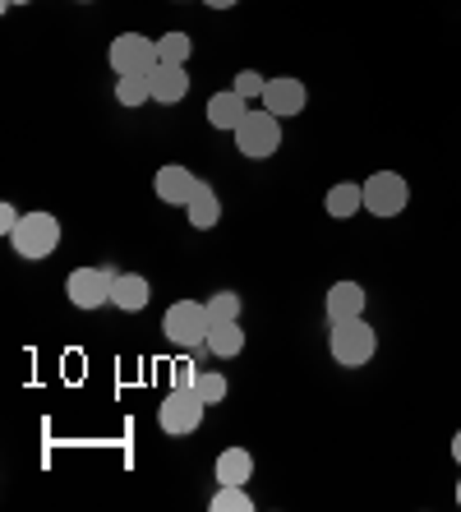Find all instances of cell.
<instances>
[{"label": "cell", "mask_w": 461, "mask_h": 512, "mask_svg": "<svg viewBox=\"0 0 461 512\" xmlns=\"http://www.w3.org/2000/svg\"><path fill=\"white\" fill-rule=\"evenodd\" d=\"M328 351L342 370H360V365H369L374 351H379V333L365 323V314H360V319H346V323H332Z\"/></svg>", "instance_id": "obj_2"}, {"label": "cell", "mask_w": 461, "mask_h": 512, "mask_svg": "<svg viewBox=\"0 0 461 512\" xmlns=\"http://www.w3.org/2000/svg\"><path fill=\"white\" fill-rule=\"evenodd\" d=\"M245 116H249V102L236 93V88H226V93L208 97V125H213V130H231V134H236V125Z\"/></svg>", "instance_id": "obj_13"}, {"label": "cell", "mask_w": 461, "mask_h": 512, "mask_svg": "<svg viewBox=\"0 0 461 512\" xmlns=\"http://www.w3.org/2000/svg\"><path fill=\"white\" fill-rule=\"evenodd\" d=\"M323 208H328V217H355V213H365V185L360 180H337L328 190V199H323Z\"/></svg>", "instance_id": "obj_16"}, {"label": "cell", "mask_w": 461, "mask_h": 512, "mask_svg": "<svg viewBox=\"0 0 461 512\" xmlns=\"http://www.w3.org/2000/svg\"><path fill=\"white\" fill-rule=\"evenodd\" d=\"M365 286L360 282H332V291L323 296V314L328 323H346V319H360L365 314Z\"/></svg>", "instance_id": "obj_11"}, {"label": "cell", "mask_w": 461, "mask_h": 512, "mask_svg": "<svg viewBox=\"0 0 461 512\" xmlns=\"http://www.w3.org/2000/svg\"><path fill=\"white\" fill-rule=\"evenodd\" d=\"M157 56H162V65H185L194 56L190 33H162L157 37Z\"/></svg>", "instance_id": "obj_21"}, {"label": "cell", "mask_w": 461, "mask_h": 512, "mask_svg": "<svg viewBox=\"0 0 461 512\" xmlns=\"http://www.w3.org/2000/svg\"><path fill=\"white\" fill-rule=\"evenodd\" d=\"M263 111H272L277 120H291L305 111L309 102V88L300 84V79H291V74H282V79H268V88H263Z\"/></svg>", "instance_id": "obj_9"}, {"label": "cell", "mask_w": 461, "mask_h": 512, "mask_svg": "<svg viewBox=\"0 0 461 512\" xmlns=\"http://www.w3.org/2000/svg\"><path fill=\"white\" fill-rule=\"evenodd\" d=\"M107 60H111V70L116 74H153L157 65H162V56H157V37H143V33H120L116 42H111Z\"/></svg>", "instance_id": "obj_7"}, {"label": "cell", "mask_w": 461, "mask_h": 512, "mask_svg": "<svg viewBox=\"0 0 461 512\" xmlns=\"http://www.w3.org/2000/svg\"><path fill=\"white\" fill-rule=\"evenodd\" d=\"M208 351L222 356V360H236L240 351H245V328H240V319L213 323V333H208Z\"/></svg>", "instance_id": "obj_18"}, {"label": "cell", "mask_w": 461, "mask_h": 512, "mask_svg": "<svg viewBox=\"0 0 461 512\" xmlns=\"http://www.w3.org/2000/svg\"><path fill=\"white\" fill-rule=\"evenodd\" d=\"M194 379H199V370H194V360H180L176 370H171V388H194Z\"/></svg>", "instance_id": "obj_25"}, {"label": "cell", "mask_w": 461, "mask_h": 512, "mask_svg": "<svg viewBox=\"0 0 461 512\" xmlns=\"http://www.w3.org/2000/svg\"><path fill=\"white\" fill-rule=\"evenodd\" d=\"M185 217H190V227L194 231H213L217 222H222V199H217V190L203 180L199 194H194L190 203H185Z\"/></svg>", "instance_id": "obj_17"}, {"label": "cell", "mask_w": 461, "mask_h": 512, "mask_svg": "<svg viewBox=\"0 0 461 512\" xmlns=\"http://www.w3.org/2000/svg\"><path fill=\"white\" fill-rule=\"evenodd\" d=\"M148 79H153V102H162V107H176V102L190 97V74H185V65H157Z\"/></svg>", "instance_id": "obj_12"}, {"label": "cell", "mask_w": 461, "mask_h": 512, "mask_svg": "<svg viewBox=\"0 0 461 512\" xmlns=\"http://www.w3.org/2000/svg\"><path fill=\"white\" fill-rule=\"evenodd\" d=\"M231 88H236V93L245 97V102H254V97H263V88H268V79H263L259 70H240V74H236V84H231Z\"/></svg>", "instance_id": "obj_24"}, {"label": "cell", "mask_w": 461, "mask_h": 512, "mask_svg": "<svg viewBox=\"0 0 461 512\" xmlns=\"http://www.w3.org/2000/svg\"><path fill=\"white\" fill-rule=\"evenodd\" d=\"M203 5H208V10H231L236 0H203Z\"/></svg>", "instance_id": "obj_27"}, {"label": "cell", "mask_w": 461, "mask_h": 512, "mask_svg": "<svg viewBox=\"0 0 461 512\" xmlns=\"http://www.w3.org/2000/svg\"><path fill=\"white\" fill-rule=\"evenodd\" d=\"M208 314H213V323L240 319V296L236 291H217V296H208Z\"/></svg>", "instance_id": "obj_23"}, {"label": "cell", "mask_w": 461, "mask_h": 512, "mask_svg": "<svg viewBox=\"0 0 461 512\" xmlns=\"http://www.w3.org/2000/svg\"><path fill=\"white\" fill-rule=\"evenodd\" d=\"M236 148L249 157V162H263L282 148V120L272 111H249L245 120L236 125Z\"/></svg>", "instance_id": "obj_4"}, {"label": "cell", "mask_w": 461, "mask_h": 512, "mask_svg": "<svg viewBox=\"0 0 461 512\" xmlns=\"http://www.w3.org/2000/svg\"><path fill=\"white\" fill-rule=\"evenodd\" d=\"M111 286H116V268H74L65 296L74 310H102L111 305Z\"/></svg>", "instance_id": "obj_8"}, {"label": "cell", "mask_w": 461, "mask_h": 512, "mask_svg": "<svg viewBox=\"0 0 461 512\" xmlns=\"http://www.w3.org/2000/svg\"><path fill=\"white\" fill-rule=\"evenodd\" d=\"M19 208H14V203H0V231H5V236H14V227H19Z\"/></svg>", "instance_id": "obj_26"}, {"label": "cell", "mask_w": 461, "mask_h": 512, "mask_svg": "<svg viewBox=\"0 0 461 512\" xmlns=\"http://www.w3.org/2000/svg\"><path fill=\"white\" fill-rule=\"evenodd\" d=\"M194 393H199L208 406H217V402H226L231 383H226V374H217V370H199V379H194Z\"/></svg>", "instance_id": "obj_22"}, {"label": "cell", "mask_w": 461, "mask_h": 512, "mask_svg": "<svg viewBox=\"0 0 461 512\" xmlns=\"http://www.w3.org/2000/svg\"><path fill=\"white\" fill-rule=\"evenodd\" d=\"M162 333H166V342L180 346V351H199V346H208V333H213L208 300H176V305L162 314Z\"/></svg>", "instance_id": "obj_1"}, {"label": "cell", "mask_w": 461, "mask_h": 512, "mask_svg": "<svg viewBox=\"0 0 461 512\" xmlns=\"http://www.w3.org/2000/svg\"><path fill=\"white\" fill-rule=\"evenodd\" d=\"M213 512H254V499H249V485H217L213 499H208Z\"/></svg>", "instance_id": "obj_20"}, {"label": "cell", "mask_w": 461, "mask_h": 512, "mask_svg": "<svg viewBox=\"0 0 461 512\" xmlns=\"http://www.w3.org/2000/svg\"><path fill=\"white\" fill-rule=\"evenodd\" d=\"M148 300H153V286H148V277H139V273H116V286H111V305H116V310L139 314Z\"/></svg>", "instance_id": "obj_14"}, {"label": "cell", "mask_w": 461, "mask_h": 512, "mask_svg": "<svg viewBox=\"0 0 461 512\" xmlns=\"http://www.w3.org/2000/svg\"><path fill=\"white\" fill-rule=\"evenodd\" d=\"M116 102L139 111L143 102H153V79L148 74H116Z\"/></svg>", "instance_id": "obj_19"}, {"label": "cell", "mask_w": 461, "mask_h": 512, "mask_svg": "<svg viewBox=\"0 0 461 512\" xmlns=\"http://www.w3.org/2000/svg\"><path fill=\"white\" fill-rule=\"evenodd\" d=\"M10 245H14V254L28 263L51 259V254L60 250V222L51 213H42V208H37V213H24L19 227H14V236H10Z\"/></svg>", "instance_id": "obj_3"}, {"label": "cell", "mask_w": 461, "mask_h": 512, "mask_svg": "<svg viewBox=\"0 0 461 512\" xmlns=\"http://www.w3.org/2000/svg\"><path fill=\"white\" fill-rule=\"evenodd\" d=\"M199 185L203 180L194 176L190 167H180V162H166L162 171L153 176V190H157V199L162 203H171V208H185V203L199 194Z\"/></svg>", "instance_id": "obj_10"}, {"label": "cell", "mask_w": 461, "mask_h": 512, "mask_svg": "<svg viewBox=\"0 0 461 512\" xmlns=\"http://www.w3.org/2000/svg\"><path fill=\"white\" fill-rule=\"evenodd\" d=\"M406 203H411L406 176H397V171H374V176L365 180V213L369 217H397V213H406Z\"/></svg>", "instance_id": "obj_6"}, {"label": "cell", "mask_w": 461, "mask_h": 512, "mask_svg": "<svg viewBox=\"0 0 461 512\" xmlns=\"http://www.w3.org/2000/svg\"><path fill=\"white\" fill-rule=\"evenodd\" d=\"M0 5H5V10H14V5H33V0H0Z\"/></svg>", "instance_id": "obj_29"}, {"label": "cell", "mask_w": 461, "mask_h": 512, "mask_svg": "<svg viewBox=\"0 0 461 512\" xmlns=\"http://www.w3.org/2000/svg\"><path fill=\"white\" fill-rule=\"evenodd\" d=\"M213 471H217V485H249L254 480V453L249 448H222Z\"/></svg>", "instance_id": "obj_15"}, {"label": "cell", "mask_w": 461, "mask_h": 512, "mask_svg": "<svg viewBox=\"0 0 461 512\" xmlns=\"http://www.w3.org/2000/svg\"><path fill=\"white\" fill-rule=\"evenodd\" d=\"M203 411H208V402L194 388H171V397L157 406V425L171 439H185V434H194L203 425Z\"/></svg>", "instance_id": "obj_5"}, {"label": "cell", "mask_w": 461, "mask_h": 512, "mask_svg": "<svg viewBox=\"0 0 461 512\" xmlns=\"http://www.w3.org/2000/svg\"><path fill=\"white\" fill-rule=\"evenodd\" d=\"M452 457H457V466H461V429L452 434Z\"/></svg>", "instance_id": "obj_28"}, {"label": "cell", "mask_w": 461, "mask_h": 512, "mask_svg": "<svg viewBox=\"0 0 461 512\" xmlns=\"http://www.w3.org/2000/svg\"><path fill=\"white\" fill-rule=\"evenodd\" d=\"M457 508H461V480H457Z\"/></svg>", "instance_id": "obj_30"}, {"label": "cell", "mask_w": 461, "mask_h": 512, "mask_svg": "<svg viewBox=\"0 0 461 512\" xmlns=\"http://www.w3.org/2000/svg\"><path fill=\"white\" fill-rule=\"evenodd\" d=\"M79 5H93V0H79Z\"/></svg>", "instance_id": "obj_31"}]
</instances>
